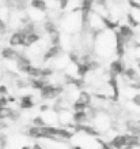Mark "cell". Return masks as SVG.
<instances>
[{
	"label": "cell",
	"instance_id": "6",
	"mask_svg": "<svg viewBox=\"0 0 140 149\" xmlns=\"http://www.w3.org/2000/svg\"><path fill=\"white\" fill-rule=\"evenodd\" d=\"M19 55H21V52H18L16 48H12V47H3L1 51H0V56H1V59L5 60V62H12V63H15L16 59L19 58Z\"/></svg>",
	"mask_w": 140,
	"mask_h": 149
},
{
	"label": "cell",
	"instance_id": "18",
	"mask_svg": "<svg viewBox=\"0 0 140 149\" xmlns=\"http://www.w3.org/2000/svg\"><path fill=\"white\" fill-rule=\"evenodd\" d=\"M71 149H86V148H83V146H80V145H72Z\"/></svg>",
	"mask_w": 140,
	"mask_h": 149
},
{
	"label": "cell",
	"instance_id": "10",
	"mask_svg": "<svg viewBox=\"0 0 140 149\" xmlns=\"http://www.w3.org/2000/svg\"><path fill=\"white\" fill-rule=\"evenodd\" d=\"M93 99H94V96H93V93H91V92L82 89V91H79V93H78L76 101H79V103H82V104H84L86 107H91V105H93Z\"/></svg>",
	"mask_w": 140,
	"mask_h": 149
},
{
	"label": "cell",
	"instance_id": "2",
	"mask_svg": "<svg viewBox=\"0 0 140 149\" xmlns=\"http://www.w3.org/2000/svg\"><path fill=\"white\" fill-rule=\"evenodd\" d=\"M65 92V88L60 84H48V85L40 92V97L44 101L48 100H57L60 96Z\"/></svg>",
	"mask_w": 140,
	"mask_h": 149
},
{
	"label": "cell",
	"instance_id": "1",
	"mask_svg": "<svg viewBox=\"0 0 140 149\" xmlns=\"http://www.w3.org/2000/svg\"><path fill=\"white\" fill-rule=\"evenodd\" d=\"M116 54V32L105 29L95 33L94 36V54L100 58H109L110 54Z\"/></svg>",
	"mask_w": 140,
	"mask_h": 149
},
{
	"label": "cell",
	"instance_id": "3",
	"mask_svg": "<svg viewBox=\"0 0 140 149\" xmlns=\"http://www.w3.org/2000/svg\"><path fill=\"white\" fill-rule=\"evenodd\" d=\"M26 37L27 34L23 32L22 29H16L15 32H12L7 38L8 47L12 48H19V47H25L26 45Z\"/></svg>",
	"mask_w": 140,
	"mask_h": 149
},
{
	"label": "cell",
	"instance_id": "19",
	"mask_svg": "<svg viewBox=\"0 0 140 149\" xmlns=\"http://www.w3.org/2000/svg\"><path fill=\"white\" fill-rule=\"evenodd\" d=\"M19 149H32V145H22Z\"/></svg>",
	"mask_w": 140,
	"mask_h": 149
},
{
	"label": "cell",
	"instance_id": "9",
	"mask_svg": "<svg viewBox=\"0 0 140 149\" xmlns=\"http://www.w3.org/2000/svg\"><path fill=\"white\" fill-rule=\"evenodd\" d=\"M36 105V99L33 95H23L19 97V108L29 111V109L34 108Z\"/></svg>",
	"mask_w": 140,
	"mask_h": 149
},
{
	"label": "cell",
	"instance_id": "15",
	"mask_svg": "<svg viewBox=\"0 0 140 149\" xmlns=\"http://www.w3.org/2000/svg\"><path fill=\"white\" fill-rule=\"evenodd\" d=\"M8 86L5 85V84H0V96H3V97H7L8 96Z\"/></svg>",
	"mask_w": 140,
	"mask_h": 149
},
{
	"label": "cell",
	"instance_id": "5",
	"mask_svg": "<svg viewBox=\"0 0 140 149\" xmlns=\"http://www.w3.org/2000/svg\"><path fill=\"white\" fill-rule=\"evenodd\" d=\"M127 67L122 62V59H114L110 62V66H109V74L110 75H114V77H118V75H124Z\"/></svg>",
	"mask_w": 140,
	"mask_h": 149
},
{
	"label": "cell",
	"instance_id": "12",
	"mask_svg": "<svg viewBox=\"0 0 140 149\" xmlns=\"http://www.w3.org/2000/svg\"><path fill=\"white\" fill-rule=\"evenodd\" d=\"M124 77L127 78L128 81H131V84L132 82H136V81H140L139 74L136 71V68H133V67H127L125 72H124Z\"/></svg>",
	"mask_w": 140,
	"mask_h": 149
},
{
	"label": "cell",
	"instance_id": "16",
	"mask_svg": "<svg viewBox=\"0 0 140 149\" xmlns=\"http://www.w3.org/2000/svg\"><path fill=\"white\" fill-rule=\"evenodd\" d=\"M132 104H135L136 107L140 108V93H136V95L132 97Z\"/></svg>",
	"mask_w": 140,
	"mask_h": 149
},
{
	"label": "cell",
	"instance_id": "4",
	"mask_svg": "<svg viewBox=\"0 0 140 149\" xmlns=\"http://www.w3.org/2000/svg\"><path fill=\"white\" fill-rule=\"evenodd\" d=\"M32 66H33V60L29 58L26 54H21L19 55V58L16 59V62H15L16 71L21 72V74H26Z\"/></svg>",
	"mask_w": 140,
	"mask_h": 149
},
{
	"label": "cell",
	"instance_id": "11",
	"mask_svg": "<svg viewBox=\"0 0 140 149\" xmlns=\"http://www.w3.org/2000/svg\"><path fill=\"white\" fill-rule=\"evenodd\" d=\"M30 7L40 13H46L48 11V1L46 0H30Z\"/></svg>",
	"mask_w": 140,
	"mask_h": 149
},
{
	"label": "cell",
	"instance_id": "17",
	"mask_svg": "<svg viewBox=\"0 0 140 149\" xmlns=\"http://www.w3.org/2000/svg\"><path fill=\"white\" fill-rule=\"evenodd\" d=\"M40 111L41 112H48V111H49V105H48V104H42L40 107Z\"/></svg>",
	"mask_w": 140,
	"mask_h": 149
},
{
	"label": "cell",
	"instance_id": "14",
	"mask_svg": "<svg viewBox=\"0 0 140 149\" xmlns=\"http://www.w3.org/2000/svg\"><path fill=\"white\" fill-rule=\"evenodd\" d=\"M7 144H8V137L1 131V133H0V149H5Z\"/></svg>",
	"mask_w": 140,
	"mask_h": 149
},
{
	"label": "cell",
	"instance_id": "7",
	"mask_svg": "<svg viewBox=\"0 0 140 149\" xmlns=\"http://www.w3.org/2000/svg\"><path fill=\"white\" fill-rule=\"evenodd\" d=\"M117 33L121 36V38L127 45L133 40V36H135V33H133V30H132V27L129 25H120L117 29Z\"/></svg>",
	"mask_w": 140,
	"mask_h": 149
},
{
	"label": "cell",
	"instance_id": "8",
	"mask_svg": "<svg viewBox=\"0 0 140 149\" xmlns=\"http://www.w3.org/2000/svg\"><path fill=\"white\" fill-rule=\"evenodd\" d=\"M75 133H83L89 137H98L100 131L97 130L94 126H91L89 123L86 125H75Z\"/></svg>",
	"mask_w": 140,
	"mask_h": 149
},
{
	"label": "cell",
	"instance_id": "13",
	"mask_svg": "<svg viewBox=\"0 0 140 149\" xmlns=\"http://www.w3.org/2000/svg\"><path fill=\"white\" fill-rule=\"evenodd\" d=\"M8 32V22H5L3 19H0V38L3 36H5Z\"/></svg>",
	"mask_w": 140,
	"mask_h": 149
}]
</instances>
